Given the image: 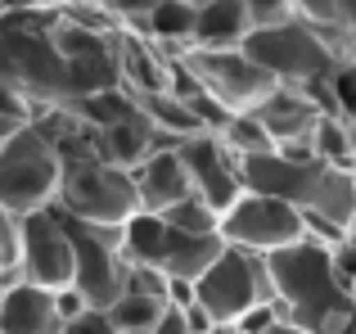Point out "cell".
<instances>
[{
  "label": "cell",
  "instance_id": "1",
  "mask_svg": "<svg viewBox=\"0 0 356 334\" xmlns=\"http://www.w3.org/2000/svg\"><path fill=\"white\" fill-rule=\"evenodd\" d=\"M275 303L289 326H302L312 334H352L356 299L352 285L334 267V248L321 239H302L293 248H280L266 257Z\"/></svg>",
  "mask_w": 356,
  "mask_h": 334
},
{
  "label": "cell",
  "instance_id": "2",
  "mask_svg": "<svg viewBox=\"0 0 356 334\" xmlns=\"http://www.w3.org/2000/svg\"><path fill=\"white\" fill-rule=\"evenodd\" d=\"M59 9L0 18V86H14L18 95H27L36 109L77 104L72 63L59 45V32H54Z\"/></svg>",
  "mask_w": 356,
  "mask_h": 334
},
{
  "label": "cell",
  "instance_id": "3",
  "mask_svg": "<svg viewBox=\"0 0 356 334\" xmlns=\"http://www.w3.org/2000/svg\"><path fill=\"white\" fill-rule=\"evenodd\" d=\"M59 212L90 226H127L140 208V185L131 167H118L108 159H99L95 150L81 154H63V185H59Z\"/></svg>",
  "mask_w": 356,
  "mask_h": 334
},
{
  "label": "cell",
  "instance_id": "4",
  "mask_svg": "<svg viewBox=\"0 0 356 334\" xmlns=\"http://www.w3.org/2000/svg\"><path fill=\"white\" fill-rule=\"evenodd\" d=\"M63 185V150L41 132L36 122L18 127L0 145V208L27 217L59 203Z\"/></svg>",
  "mask_w": 356,
  "mask_h": 334
},
{
  "label": "cell",
  "instance_id": "5",
  "mask_svg": "<svg viewBox=\"0 0 356 334\" xmlns=\"http://www.w3.org/2000/svg\"><path fill=\"white\" fill-rule=\"evenodd\" d=\"M72 109H77V118L90 127L95 154L108 159V163H118V167H140L158 145H163L158 132H154V122H149V113H145V104H140L127 86L86 95Z\"/></svg>",
  "mask_w": 356,
  "mask_h": 334
},
{
  "label": "cell",
  "instance_id": "6",
  "mask_svg": "<svg viewBox=\"0 0 356 334\" xmlns=\"http://www.w3.org/2000/svg\"><path fill=\"white\" fill-rule=\"evenodd\" d=\"M243 50L280 81V86H321L334 72V63L343 59L334 50V41L307 18H293L284 27H266V32H252Z\"/></svg>",
  "mask_w": 356,
  "mask_h": 334
},
{
  "label": "cell",
  "instance_id": "7",
  "mask_svg": "<svg viewBox=\"0 0 356 334\" xmlns=\"http://www.w3.org/2000/svg\"><path fill=\"white\" fill-rule=\"evenodd\" d=\"M122 244H127L131 262H145V267H158V271H167V276H190V280H199L221 257L226 239L221 235H190V230L172 226L163 212H136V217L122 226Z\"/></svg>",
  "mask_w": 356,
  "mask_h": 334
},
{
  "label": "cell",
  "instance_id": "8",
  "mask_svg": "<svg viewBox=\"0 0 356 334\" xmlns=\"http://www.w3.org/2000/svg\"><path fill=\"white\" fill-rule=\"evenodd\" d=\"M199 303L221 321V326H239V317L252 312L257 303H275L266 253L226 244L217 262L199 276Z\"/></svg>",
  "mask_w": 356,
  "mask_h": 334
},
{
  "label": "cell",
  "instance_id": "9",
  "mask_svg": "<svg viewBox=\"0 0 356 334\" xmlns=\"http://www.w3.org/2000/svg\"><path fill=\"white\" fill-rule=\"evenodd\" d=\"M221 239L270 257V253H280V248L302 244L307 217H302V208H293L289 199H275V194H261V190H243L239 203H230V208L221 212Z\"/></svg>",
  "mask_w": 356,
  "mask_h": 334
},
{
  "label": "cell",
  "instance_id": "10",
  "mask_svg": "<svg viewBox=\"0 0 356 334\" xmlns=\"http://www.w3.org/2000/svg\"><path fill=\"white\" fill-rule=\"evenodd\" d=\"M176 63H185V68L199 77V86L208 90V95H217L230 113H252L257 104H266V100L280 90V81L270 77L243 45L239 50H208V45H194V50L185 54V59H176Z\"/></svg>",
  "mask_w": 356,
  "mask_h": 334
},
{
  "label": "cell",
  "instance_id": "11",
  "mask_svg": "<svg viewBox=\"0 0 356 334\" xmlns=\"http://www.w3.org/2000/svg\"><path fill=\"white\" fill-rule=\"evenodd\" d=\"M68 221V235H72V257H77V289L86 294L90 308H113V303L127 294V271H131V257L127 244H122V230L118 226H90V221H77L63 212Z\"/></svg>",
  "mask_w": 356,
  "mask_h": 334
},
{
  "label": "cell",
  "instance_id": "12",
  "mask_svg": "<svg viewBox=\"0 0 356 334\" xmlns=\"http://www.w3.org/2000/svg\"><path fill=\"white\" fill-rule=\"evenodd\" d=\"M23 276L45 289H63L77 280L72 235L59 208H41L23 217Z\"/></svg>",
  "mask_w": 356,
  "mask_h": 334
},
{
  "label": "cell",
  "instance_id": "13",
  "mask_svg": "<svg viewBox=\"0 0 356 334\" xmlns=\"http://www.w3.org/2000/svg\"><path fill=\"white\" fill-rule=\"evenodd\" d=\"M176 154H181L185 172H190V181H194V194L208 199L217 212H226L230 203H239V194L248 190V185H243V172H239V154L230 150L217 132H199V136H190V141H181Z\"/></svg>",
  "mask_w": 356,
  "mask_h": 334
},
{
  "label": "cell",
  "instance_id": "14",
  "mask_svg": "<svg viewBox=\"0 0 356 334\" xmlns=\"http://www.w3.org/2000/svg\"><path fill=\"white\" fill-rule=\"evenodd\" d=\"M131 172H136L140 208L145 212H167V208H176V203H185L194 194V181H190V172H185L176 145H158V150L140 167H131Z\"/></svg>",
  "mask_w": 356,
  "mask_h": 334
},
{
  "label": "cell",
  "instance_id": "15",
  "mask_svg": "<svg viewBox=\"0 0 356 334\" xmlns=\"http://www.w3.org/2000/svg\"><path fill=\"white\" fill-rule=\"evenodd\" d=\"M252 113L275 136V150H280V145H289V141H312V132L321 127L325 109L307 86H280L275 95H270L266 104H257Z\"/></svg>",
  "mask_w": 356,
  "mask_h": 334
},
{
  "label": "cell",
  "instance_id": "16",
  "mask_svg": "<svg viewBox=\"0 0 356 334\" xmlns=\"http://www.w3.org/2000/svg\"><path fill=\"white\" fill-rule=\"evenodd\" d=\"M0 334H63V317L54 289L32 280H18L5 294V308H0Z\"/></svg>",
  "mask_w": 356,
  "mask_h": 334
},
{
  "label": "cell",
  "instance_id": "17",
  "mask_svg": "<svg viewBox=\"0 0 356 334\" xmlns=\"http://www.w3.org/2000/svg\"><path fill=\"white\" fill-rule=\"evenodd\" d=\"M252 36V18H248V0H203L199 5V27L194 41L208 50H239Z\"/></svg>",
  "mask_w": 356,
  "mask_h": 334
},
{
  "label": "cell",
  "instance_id": "18",
  "mask_svg": "<svg viewBox=\"0 0 356 334\" xmlns=\"http://www.w3.org/2000/svg\"><path fill=\"white\" fill-rule=\"evenodd\" d=\"M136 100L145 104V113H149V122H154V132H158V141H163V145H181V141H190V136H199V132H203V122L194 118V109L185 104L176 90L136 95Z\"/></svg>",
  "mask_w": 356,
  "mask_h": 334
},
{
  "label": "cell",
  "instance_id": "19",
  "mask_svg": "<svg viewBox=\"0 0 356 334\" xmlns=\"http://www.w3.org/2000/svg\"><path fill=\"white\" fill-rule=\"evenodd\" d=\"M316 100H321L325 113H339L356 122V54H343L339 63H334V72L321 81V86H307Z\"/></svg>",
  "mask_w": 356,
  "mask_h": 334
},
{
  "label": "cell",
  "instance_id": "20",
  "mask_svg": "<svg viewBox=\"0 0 356 334\" xmlns=\"http://www.w3.org/2000/svg\"><path fill=\"white\" fill-rule=\"evenodd\" d=\"M163 308L167 303L163 299H154V294H136V289H127L122 299L108 308V317H113V326L118 334H154L158 326V317H163Z\"/></svg>",
  "mask_w": 356,
  "mask_h": 334
},
{
  "label": "cell",
  "instance_id": "21",
  "mask_svg": "<svg viewBox=\"0 0 356 334\" xmlns=\"http://www.w3.org/2000/svg\"><path fill=\"white\" fill-rule=\"evenodd\" d=\"M221 141H226L239 159H252V154H270V150H275V136L261 127L257 113H235V118H230V127L221 132Z\"/></svg>",
  "mask_w": 356,
  "mask_h": 334
},
{
  "label": "cell",
  "instance_id": "22",
  "mask_svg": "<svg viewBox=\"0 0 356 334\" xmlns=\"http://www.w3.org/2000/svg\"><path fill=\"white\" fill-rule=\"evenodd\" d=\"M0 280L9 289L18 280H27L23 276V217H14L5 208H0Z\"/></svg>",
  "mask_w": 356,
  "mask_h": 334
},
{
  "label": "cell",
  "instance_id": "23",
  "mask_svg": "<svg viewBox=\"0 0 356 334\" xmlns=\"http://www.w3.org/2000/svg\"><path fill=\"white\" fill-rule=\"evenodd\" d=\"M248 18H252V32L284 27L298 18V0H248Z\"/></svg>",
  "mask_w": 356,
  "mask_h": 334
},
{
  "label": "cell",
  "instance_id": "24",
  "mask_svg": "<svg viewBox=\"0 0 356 334\" xmlns=\"http://www.w3.org/2000/svg\"><path fill=\"white\" fill-rule=\"evenodd\" d=\"M280 321H284V312H280V303H257V308L252 312H243L239 317V334H270L280 326Z\"/></svg>",
  "mask_w": 356,
  "mask_h": 334
},
{
  "label": "cell",
  "instance_id": "25",
  "mask_svg": "<svg viewBox=\"0 0 356 334\" xmlns=\"http://www.w3.org/2000/svg\"><path fill=\"white\" fill-rule=\"evenodd\" d=\"M99 5H104V9L118 18L122 27H136L140 18H149L158 5H163V0H99Z\"/></svg>",
  "mask_w": 356,
  "mask_h": 334
},
{
  "label": "cell",
  "instance_id": "26",
  "mask_svg": "<svg viewBox=\"0 0 356 334\" xmlns=\"http://www.w3.org/2000/svg\"><path fill=\"white\" fill-rule=\"evenodd\" d=\"M63 334H118V326H113V317H108L104 308H86L77 321L63 326Z\"/></svg>",
  "mask_w": 356,
  "mask_h": 334
},
{
  "label": "cell",
  "instance_id": "27",
  "mask_svg": "<svg viewBox=\"0 0 356 334\" xmlns=\"http://www.w3.org/2000/svg\"><path fill=\"white\" fill-rule=\"evenodd\" d=\"M199 303V280L190 276H167V308H194Z\"/></svg>",
  "mask_w": 356,
  "mask_h": 334
},
{
  "label": "cell",
  "instance_id": "28",
  "mask_svg": "<svg viewBox=\"0 0 356 334\" xmlns=\"http://www.w3.org/2000/svg\"><path fill=\"white\" fill-rule=\"evenodd\" d=\"M54 303H59V317H63V326H68V321H77L81 312L90 308V303H86V294H81L77 285H63V289H54Z\"/></svg>",
  "mask_w": 356,
  "mask_h": 334
},
{
  "label": "cell",
  "instance_id": "29",
  "mask_svg": "<svg viewBox=\"0 0 356 334\" xmlns=\"http://www.w3.org/2000/svg\"><path fill=\"white\" fill-rule=\"evenodd\" d=\"M334 267H339V276L356 289V235L343 239V244H334Z\"/></svg>",
  "mask_w": 356,
  "mask_h": 334
},
{
  "label": "cell",
  "instance_id": "30",
  "mask_svg": "<svg viewBox=\"0 0 356 334\" xmlns=\"http://www.w3.org/2000/svg\"><path fill=\"white\" fill-rule=\"evenodd\" d=\"M154 334H190V321H185L181 308H163V317H158Z\"/></svg>",
  "mask_w": 356,
  "mask_h": 334
},
{
  "label": "cell",
  "instance_id": "31",
  "mask_svg": "<svg viewBox=\"0 0 356 334\" xmlns=\"http://www.w3.org/2000/svg\"><path fill=\"white\" fill-rule=\"evenodd\" d=\"M5 14H41V9H59L63 0H0Z\"/></svg>",
  "mask_w": 356,
  "mask_h": 334
},
{
  "label": "cell",
  "instance_id": "32",
  "mask_svg": "<svg viewBox=\"0 0 356 334\" xmlns=\"http://www.w3.org/2000/svg\"><path fill=\"white\" fill-rule=\"evenodd\" d=\"M339 27L352 41V50H356V0H339Z\"/></svg>",
  "mask_w": 356,
  "mask_h": 334
},
{
  "label": "cell",
  "instance_id": "33",
  "mask_svg": "<svg viewBox=\"0 0 356 334\" xmlns=\"http://www.w3.org/2000/svg\"><path fill=\"white\" fill-rule=\"evenodd\" d=\"M18 127H27V122H14V118H9V113H0V145H5L9 136L18 132Z\"/></svg>",
  "mask_w": 356,
  "mask_h": 334
},
{
  "label": "cell",
  "instance_id": "34",
  "mask_svg": "<svg viewBox=\"0 0 356 334\" xmlns=\"http://www.w3.org/2000/svg\"><path fill=\"white\" fill-rule=\"evenodd\" d=\"M270 334H312V330H302V326H289V321H280V326L270 330Z\"/></svg>",
  "mask_w": 356,
  "mask_h": 334
},
{
  "label": "cell",
  "instance_id": "35",
  "mask_svg": "<svg viewBox=\"0 0 356 334\" xmlns=\"http://www.w3.org/2000/svg\"><path fill=\"white\" fill-rule=\"evenodd\" d=\"M5 294H9V285H5V280H0V308H5Z\"/></svg>",
  "mask_w": 356,
  "mask_h": 334
},
{
  "label": "cell",
  "instance_id": "36",
  "mask_svg": "<svg viewBox=\"0 0 356 334\" xmlns=\"http://www.w3.org/2000/svg\"><path fill=\"white\" fill-rule=\"evenodd\" d=\"M217 334H239V330H235V326H226V330H217Z\"/></svg>",
  "mask_w": 356,
  "mask_h": 334
},
{
  "label": "cell",
  "instance_id": "37",
  "mask_svg": "<svg viewBox=\"0 0 356 334\" xmlns=\"http://www.w3.org/2000/svg\"><path fill=\"white\" fill-rule=\"evenodd\" d=\"M63 5H86V0H63Z\"/></svg>",
  "mask_w": 356,
  "mask_h": 334
},
{
  "label": "cell",
  "instance_id": "38",
  "mask_svg": "<svg viewBox=\"0 0 356 334\" xmlns=\"http://www.w3.org/2000/svg\"><path fill=\"white\" fill-rule=\"evenodd\" d=\"M0 18H5V5H0Z\"/></svg>",
  "mask_w": 356,
  "mask_h": 334
},
{
  "label": "cell",
  "instance_id": "39",
  "mask_svg": "<svg viewBox=\"0 0 356 334\" xmlns=\"http://www.w3.org/2000/svg\"><path fill=\"white\" fill-rule=\"evenodd\" d=\"M194 5H203V0H194Z\"/></svg>",
  "mask_w": 356,
  "mask_h": 334
},
{
  "label": "cell",
  "instance_id": "40",
  "mask_svg": "<svg viewBox=\"0 0 356 334\" xmlns=\"http://www.w3.org/2000/svg\"><path fill=\"white\" fill-rule=\"evenodd\" d=\"M352 299H356V289H352Z\"/></svg>",
  "mask_w": 356,
  "mask_h": 334
}]
</instances>
